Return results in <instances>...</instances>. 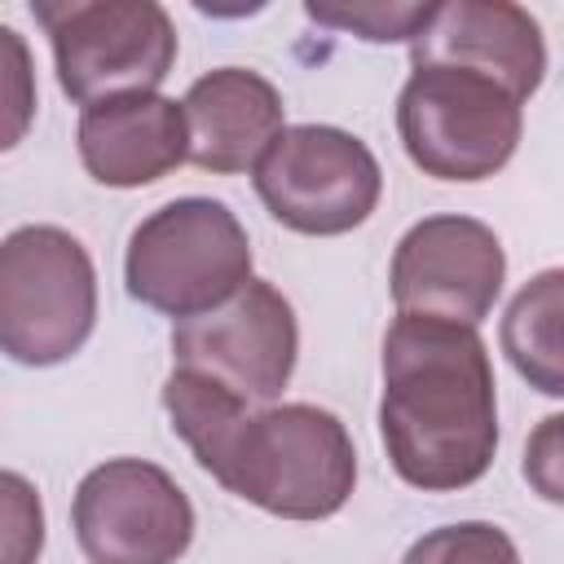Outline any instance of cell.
Wrapping results in <instances>:
<instances>
[{"label": "cell", "instance_id": "6da1fadb", "mask_svg": "<svg viewBox=\"0 0 564 564\" xmlns=\"http://www.w3.org/2000/svg\"><path fill=\"white\" fill-rule=\"evenodd\" d=\"M163 410L198 467L269 516L326 520L352 498L357 449L348 427L322 405L251 410L216 379L176 366L163 383Z\"/></svg>", "mask_w": 564, "mask_h": 564}, {"label": "cell", "instance_id": "7a4b0ae2", "mask_svg": "<svg viewBox=\"0 0 564 564\" xmlns=\"http://www.w3.org/2000/svg\"><path fill=\"white\" fill-rule=\"evenodd\" d=\"M379 436L397 476L427 494L476 485L498 449V397L476 326L397 313L383 335Z\"/></svg>", "mask_w": 564, "mask_h": 564}, {"label": "cell", "instance_id": "3957f363", "mask_svg": "<svg viewBox=\"0 0 564 564\" xmlns=\"http://www.w3.org/2000/svg\"><path fill=\"white\" fill-rule=\"evenodd\" d=\"M97 326V269L57 225H22L0 242V352L18 366L70 361Z\"/></svg>", "mask_w": 564, "mask_h": 564}, {"label": "cell", "instance_id": "277c9868", "mask_svg": "<svg viewBox=\"0 0 564 564\" xmlns=\"http://www.w3.org/2000/svg\"><path fill=\"white\" fill-rule=\"evenodd\" d=\"M251 278V238L216 198H176L150 212L123 256L128 295L167 317H198Z\"/></svg>", "mask_w": 564, "mask_h": 564}, {"label": "cell", "instance_id": "5b68a950", "mask_svg": "<svg viewBox=\"0 0 564 564\" xmlns=\"http://www.w3.org/2000/svg\"><path fill=\"white\" fill-rule=\"evenodd\" d=\"M397 132L423 176L485 181L511 163L524 106L476 70L414 66L397 97Z\"/></svg>", "mask_w": 564, "mask_h": 564}, {"label": "cell", "instance_id": "8992f818", "mask_svg": "<svg viewBox=\"0 0 564 564\" xmlns=\"http://www.w3.org/2000/svg\"><path fill=\"white\" fill-rule=\"evenodd\" d=\"M31 13L53 44L62 93L79 106L154 93L172 75L176 26L154 0H57Z\"/></svg>", "mask_w": 564, "mask_h": 564}, {"label": "cell", "instance_id": "52a82bcc", "mask_svg": "<svg viewBox=\"0 0 564 564\" xmlns=\"http://www.w3.org/2000/svg\"><path fill=\"white\" fill-rule=\"evenodd\" d=\"M251 172L269 216L308 238H335L366 225L383 194L370 145L330 123L282 128Z\"/></svg>", "mask_w": 564, "mask_h": 564}, {"label": "cell", "instance_id": "ba28073f", "mask_svg": "<svg viewBox=\"0 0 564 564\" xmlns=\"http://www.w3.org/2000/svg\"><path fill=\"white\" fill-rule=\"evenodd\" d=\"M300 326L286 295L264 282L247 278L225 304L176 322L172 357L181 370L207 375L247 405H273L295 370Z\"/></svg>", "mask_w": 564, "mask_h": 564}, {"label": "cell", "instance_id": "9c48e42d", "mask_svg": "<svg viewBox=\"0 0 564 564\" xmlns=\"http://www.w3.org/2000/svg\"><path fill=\"white\" fill-rule=\"evenodd\" d=\"M70 524L88 564H176L194 542L185 489L145 458L93 467L75 489Z\"/></svg>", "mask_w": 564, "mask_h": 564}, {"label": "cell", "instance_id": "30bf717a", "mask_svg": "<svg viewBox=\"0 0 564 564\" xmlns=\"http://www.w3.org/2000/svg\"><path fill=\"white\" fill-rule=\"evenodd\" d=\"M507 278V251L485 220L427 216L392 251V300L401 313L476 326L489 317Z\"/></svg>", "mask_w": 564, "mask_h": 564}, {"label": "cell", "instance_id": "8fae6325", "mask_svg": "<svg viewBox=\"0 0 564 564\" xmlns=\"http://www.w3.org/2000/svg\"><path fill=\"white\" fill-rule=\"evenodd\" d=\"M414 66H463L502 84L520 106L542 88L546 40L529 9L511 0H445L410 40Z\"/></svg>", "mask_w": 564, "mask_h": 564}, {"label": "cell", "instance_id": "7c38bea8", "mask_svg": "<svg viewBox=\"0 0 564 564\" xmlns=\"http://www.w3.org/2000/svg\"><path fill=\"white\" fill-rule=\"evenodd\" d=\"M75 141L88 176L110 189H141L163 181L185 163L189 145L181 101L163 93H119L84 106Z\"/></svg>", "mask_w": 564, "mask_h": 564}, {"label": "cell", "instance_id": "4fadbf2b", "mask_svg": "<svg viewBox=\"0 0 564 564\" xmlns=\"http://www.w3.org/2000/svg\"><path fill=\"white\" fill-rule=\"evenodd\" d=\"M181 115L189 141L185 159L216 176L251 172L273 145V137L286 128L278 88L242 66H220L194 79L181 101Z\"/></svg>", "mask_w": 564, "mask_h": 564}, {"label": "cell", "instance_id": "5bb4252c", "mask_svg": "<svg viewBox=\"0 0 564 564\" xmlns=\"http://www.w3.org/2000/svg\"><path fill=\"white\" fill-rule=\"evenodd\" d=\"M560 308H564V273L546 269L507 304L502 317V352L511 366L546 397L564 392L560 379Z\"/></svg>", "mask_w": 564, "mask_h": 564}, {"label": "cell", "instance_id": "9a60e30c", "mask_svg": "<svg viewBox=\"0 0 564 564\" xmlns=\"http://www.w3.org/2000/svg\"><path fill=\"white\" fill-rule=\"evenodd\" d=\"M401 564H520V551L498 524L463 520V524H441L419 542H410Z\"/></svg>", "mask_w": 564, "mask_h": 564}, {"label": "cell", "instance_id": "2e32d148", "mask_svg": "<svg viewBox=\"0 0 564 564\" xmlns=\"http://www.w3.org/2000/svg\"><path fill=\"white\" fill-rule=\"evenodd\" d=\"M304 13L317 26H335V31H352L357 40L370 44H397V40H414L419 26L427 22L432 4H383V0H357V4H304Z\"/></svg>", "mask_w": 564, "mask_h": 564}, {"label": "cell", "instance_id": "e0dca14e", "mask_svg": "<svg viewBox=\"0 0 564 564\" xmlns=\"http://www.w3.org/2000/svg\"><path fill=\"white\" fill-rule=\"evenodd\" d=\"M35 123V62L13 26H0V154Z\"/></svg>", "mask_w": 564, "mask_h": 564}, {"label": "cell", "instance_id": "ac0fdd59", "mask_svg": "<svg viewBox=\"0 0 564 564\" xmlns=\"http://www.w3.org/2000/svg\"><path fill=\"white\" fill-rule=\"evenodd\" d=\"M44 551V502L40 489L0 467V564H35Z\"/></svg>", "mask_w": 564, "mask_h": 564}, {"label": "cell", "instance_id": "d6986e66", "mask_svg": "<svg viewBox=\"0 0 564 564\" xmlns=\"http://www.w3.org/2000/svg\"><path fill=\"white\" fill-rule=\"evenodd\" d=\"M560 414H551V419H542V427H538V436L529 441V454H524V476L542 489V498H551V502H560L564 494H560Z\"/></svg>", "mask_w": 564, "mask_h": 564}]
</instances>
